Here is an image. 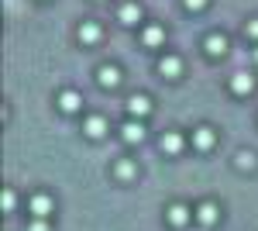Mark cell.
Returning <instances> with one entry per match:
<instances>
[{
  "label": "cell",
  "mask_w": 258,
  "mask_h": 231,
  "mask_svg": "<svg viewBox=\"0 0 258 231\" xmlns=\"http://www.w3.org/2000/svg\"><path fill=\"white\" fill-rule=\"evenodd\" d=\"M120 138H124L127 145H135V142H141V138H145V124H141V121H127V124L120 128Z\"/></svg>",
  "instance_id": "1"
},
{
  "label": "cell",
  "mask_w": 258,
  "mask_h": 231,
  "mask_svg": "<svg viewBox=\"0 0 258 231\" xmlns=\"http://www.w3.org/2000/svg\"><path fill=\"white\" fill-rule=\"evenodd\" d=\"M169 224L186 228V224H189V207H186V204H172V207H169Z\"/></svg>",
  "instance_id": "2"
},
{
  "label": "cell",
  "mask_w": 258,
  "mask_h": 231,
  "mask_svg": "<svg viewBox=\"0 0 258 231\" xmlns=\"http://www.w3.org/2000/svg\"><path fill=\"white\" fill-rule=\"evenodd\" d=\"M127 111H131L135 117H145L148 111H152V104H148V97L135 94V97H127Z\"/></svg>",
  "instance_id": "3"
},
{
  "label": "cell",
  "mask_w": 258,
  "mask_h": 231,
  "mask_svg": "<svg viewBox=\"0 0 258 231\" xmlns=\"http://www.w3.org/2000/svg\"><path fill=\"white\" fill-rule=\"evenodd\" d=\"M31 214H35V217H48V214H52V197H45V193L31 197Z\"/></svg>",
  "instance_id": "4"
},
{
  "label": "cell",
  "mask_w": 258,
  "mask_h": 231,
  "mask_svg": "<svg viewBox=\"0 0 258 231\" xmlns=\"http://www.w3.org/2000/svg\"><path fill=\"white\" fill-rule=\"evenodd\" d=\"M80 94H76V90H66V94L59 97V107L62 111H66V114H76V111H80Z\"/></svg>",
  "instance_id": "5"
},
{
  "label": "cell",
  "mask_w": 258,
  "mask_h": 231,
  "mask_svg": "<svg viewBox=\"0 0 258 231\" xmlns=\"http://www.w3.org/2000/svg\"><path fill=\"white\" fill-rule=\"evenodd\" d=\"M197 221L203 224V228L217 224V207H214V204H200V207H197Z\"/></svg>",
  "instance_id": "6"
},
{
  "label": "cell",
  "mask_w": 258,
  "mask_h": 231,
  "mask_svg": "<svg viewBox=\"0 0 258 231\" xmlns=\"http://www.w3.org/2000/svg\"><path fill=\"white\" fill-rule=\"evenodd\" d=\"M203 49H207V56H224L227 52V38L224 35H210V38L203 41Z\"/></svg>",
  "instance_id": "7"
},
{
  "label": "cell",
  "mask_w": 258,
  "mask_h": 231,
  "mask_svg": "<svg viewBox=\"0 0 258 231\" xmlns=\"http://www.w3.org/2000/svg\"><path fill=\"white\" fill-rule=\"evenodd\" d=\"M83 131H86L90 138H103V131H107V121H103V117H86Z\"/></svg>",
  "instance_id": "8"
},
{
  "label": "cell",
  "mask_w": 258,
  "mask_h": 231,
  "mask_svg": "<svg viewBox=\"0 0 258 231\" xmlns=\"http://www.w3.org/2000/svg\"><path fill=\"white\" fill-rule=\"evenodd\" d=\"M179 69H182V62H179L176 56H165V59L159 62V73H162V76H169V79L179 76Z\"/></svg>",
  "instance_id": "9"
},
{
  "label": "cell",
  "mask_w": 258,
  "mask_h": 231,
  "mask_svg": "<svg viewBox=\"0 0 258 231\" xmlns=\"http://www.w3.org/2000/svg\"><path fill=\"white\" fill-rule=\"evenodd\" d=\"M97 83H100V86H117V83H120V73L114 69V66H103V69L97 73Z\"/></svg>",
  "instance_id": "10"
},
{
  "label": "cell",
  "mask_w": 258,
  "mask_h": 231,
  "mask_svg": "<svg viewBox=\"0 0 258 231\" xmlns=\"http://www.w3.org/2000/svg\"><path fill=\"white\" fill-rule=\"evenodd\" d=\"M179 149H182V135H176V131H165V135H162V152L176 155Z\"/></svg>",
  "instance_id": "11"
},
{
  "label": "cell",
  "mask_w": 258,
  "mask_h": 231,
  "mask_svg": "<svg viewBox=\"0 0 258 231\" xmlns=\"http://www.w3.org/2000/svg\"><path fill=\"white\" fill-rule=\"evenodd\" d=\"M251 86H255V79L248 76V73H234V79H231V90L234 94H248Z\"/></svg>",
  "instance_id": "12"
},
{
  "label": "cell",
  "mask_w": 258,
  "mask_h": 231,
  "mask_svg": "<svg viewBox=\"0 0 258 231\" xmlns=\"http://www.w3.org/2000/svg\"><path fill=\"white\" fill-rule=\"evenodd\" d=\"M193 145H197V149H210V145H214V131H210L207 124L197 128V131H193Z\"/></svg>",
  "instance_id": "13"
},
{
  "label": "cell",
  "mask_w": 258,
  "mask_h": 231,
  "mask_svg": "<svg viewBox=\"0 0 258 231\" xmlns=\"http://www.w3.org/2000/svg\"><path fill=\"white\" fill-rule=\"evenodd\" d=\"M120 21H124V24H138L141 21V7L138 4H124V7H120Z\"/></svg>",
  "instance_id": "14"
},
{
  "label": "cell",
  "mask_w": 258,
  "mask_h": 231,
  "mask_svg": "<svg viewBox=\"0 0 258 231\" xmlns=\"http://www.w3.org/2000/svg\"><path fill=\"white\" fill-rule=\"evenodd\" d=\"M97 38H100V28L93 24V21H86V24L80 28V41H83V45H93Z\"/></svg>",
  "instance_id": "15"
},
{
  "label": "cell",
  "mask_w": 258,
  "mask_h": 231,
  "mask_svg": "<svg viewBox=\"0 0 258 231\" xmlns=\"http://www.w3.org/2000/svg\"><path fill=\"white\" fill-rule=\"evenodd\" d=\"M162 38H165V35H162V28H159V24L145 28V45H162Z\"/></svg>",
  "instance_id": "16"
},
{
  "label": "cell",
  "mask_w": 258,
  "mask_h": 231,
  "mask_svg": "<svg viewBox=\"0 0 258 231\" xmlns=\"http://www.w3.org/2000/svg\"><path fill=\"white\" fill-rule=\"evenodd\" d=\"M117 176H120V179H131V176H135V162H127V159L117 162Z\"/></svg>",
  "instance_id": "17"
},
{
  "label": "cell",
  "mask_w": 258,
  "mask_h": 231,
  "mask_svg": "<svg viewBox=\"0 0 258 231\" xmlns=\"http://www.w3.org/2000/svg\"><path fill=\"white\" fill-rule=\"evenodd\" d=\"M255 166V155L251 152H238V169H251Z\"/></svg>",
  "instance_id": "18"
},
{
  "label": "cell",
  "mask_w": 258,
  "mask_h": 231,
  "mask_svg": "<svg viewBox=\"0 0 258 231\" xmlns=\"http://www.w3.org/2000/svg\"><path fill=\"white\" fill-rule=\"evenodd\" d=\"M4 211H7V214L14 211V193H11V190L4 193Z\"/></svg>",
  "instance_id": "19"
},
{
  "label": "cell",
  "mask_w": 258,
  "mask_h": 231,
  "mask_svg": "<svg viewBox=\"0 0 258 231\" xmlns=\"http://www.w3.org/2000/svg\"><path fill=\"white\" fill-rule=\"evenodd\" d=\"M244 35H248V38H258V21H251V24L244 28Z\"/></svg>",
  "instance_id": "20"
},
{
  "label": "cell",
  "mask_w": 258,
  "mask_h": 231,
  "mask_svg": "<svg viewBox=\"0 0 258 231\" xmlns=\"http://www.w3.org/2000/svg\"><path fill=\"white\" fill-rule=\"evenodd\" d=\"M28 231H48V224H45V217H38V221H35V224H31Z\"/></svg>",
  "instance_id": "21"
},
{
  "label": "cell",
  "mask_w": 258,
  "mask_h": 231,
  "mask_svg": "<svg viewBox=\"0 0 258 231\" xmlns=\"http://www.w3.org/2000/svg\"><path fill=\"white\" fill-rule=\"evenodd\" d=\"M182 4H186V7H189V11H200V7H203V4H207V0H182Z\"/></svg>",
  "instance_id": "22"
},
{
  "label": "cell",
  "mask_w": 258,
  "mask_h": 231,
  "mask_svg": "<svg viewBox=\"0 0 258 231\" xmlns=\"http://www.w3.org/2000/svg\"><path fill=\"white\" fill-rule=\"evenodd\" d=\"M255 59H258V49H255Z\"/></svg>",
  "instance_id": "23"
}]
</instances>
